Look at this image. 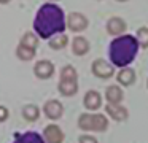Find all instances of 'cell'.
<instances>
[{"mask_svg": "<svg viewBox=\"0 0 148 143\" xmlns=\"http://www.w3.org/2000/svg\"><path fill=\"white\" fill-rule=\"evenodd\" d=\"M48 2H58V0H48Z\"/></svg>", "mask_w": 148, "mask_h": 143, "instance_id": "cell-26", "label": "cell"}, {"mask_svg": "<svg viewBox=\"0 0 148 143\" xmlns=\"http://www.w3.org/2000/svg\"><path fill=\"white\" fill-rule=\"evenodd\" d=\"M80 84H78V72L73 65L67 64L61 68L59 73V83H58V91L64 97H73L77 95Z\"/></svg>", "mask_w": 148, "mask_h": 143, "instance_id": "cell-3", "label": "cell"}, {"mask_svg": "<svg viewBox=\"0 0 148 143\" xmlns=\"http://www.w3.org/2000/svg\"><path fill=\"white\" fill-rule=\"evenodd\" d=\"M10 116V110L5 105H0V122H5Z\"/></svg>", "mask_w": 148, "mask_h": 143, "instance_id": "cell-23", "label": "cell"}, {"mask_svg": "<svg viewBox=\"0 0 148 143\" xmlns=\"http://www.w3.org/2000/svg\"><path fill=\"white\" fill-rule=\"evenodd\" d=\"M43 113H45V116L48 119L58 121L64 114V105L59 100H56V99H49V100H46L43 103Z\"/></svg>", "mask_w": 148, "mask_h": 143, "instance_id": "cell-7", "label": "cell"}, {"mask_svg": "<svg viewBox=\"0 0 148 143\" xmlns=\"http://www.w3.org/2000/svg\"><path fill=\"white\" fill-rule=\"evenodd\" d=\"M37 56V48H30L24 43H19L16 46V57L23 62H29V60L35 59Z\"/></svg>", "mask_w": 148, "mask_h": 143, "instance_id": "cell-17", "label": "cell"}, {"mask_svg": "<svg viewBox=\"0 0 148 143\" xmlns=\"http://www.w3.org/2000/svg\"><path fill=\"white\" fill-rule=\"evenodd\" d=\"M67 29V18L64 10L56 2H46L38 8L34 19V32L43 40H49L56 34H64Z\"/></svg>", "mask_w": 148, "mask_h": 143, "instance_id": "cell-1", "label": "cell"}, {"mask_svg": "<svg viewBox=\"0 0 148 143\" xmlns=\"http://www.w3.org/2000/svg\"><path fill=\"white\" fill-rule=\"evenodd\" d=\"M78 143H99L96 137L88 135V133H83V135L78 137Z\"/></svg>", "mask_w": 148, "mask_h": 143, "instance_id": "cell-22", "label": "cell"}, {"mask_svg": "<svg viewBox=\"0 0 148 143\" xmlns=\"http://www.w3.org/2000/svg\"><path fill=\"white\" fill-rule=\"evenodd\" d=\"M43 138L46 143H62L65 138V133L58 124H48L43 129Z\"/></svg>", "mask_w": 148, "mask_h": 143, "instance_id": "cell-11", "label": "cell"}, {"mask_svg": "<svg viewBox=\"0 0 148 143\" xmlns=\"http://www.w3.org/2000/svg\"><path fill=\"white\" fill-rule=\"evenodd\" d=\"M105 29L112 37H119V35L126 34V29H127V24L123 18L119 16H112V18L107 21Z\"/></svg>", "mask_w": 148, "mask_h": 143, "instance_id": "cell-12", "label": "cell"}, {"mask_svg": "<svg viewBox=\"0 0 148 143\" xmlns=\"http://www.w3.org/2000/svg\"><path fill=\"white\" fill-rule=\"evenodd\" d=\"M115 68L116 67L105 59H96L91 65L92 75L99 79H110L112 76H115Z\"/></svg>", "mask_w": 148, "mask_h": 143, "instance_id": "cell-5", "label": "cell"}, {"mask_svg": "<svg viewBox=\"0 0 148 143\" xmlns=\"http://www.w3.org/2000/svg\"><path fill=\"white\" fill-rule=\"evenodd\" d=\"M105 113L108 118H112L116 122H123L129 118V110L123 103H107L105 105Z\"/></svg>", "mask_w": 148, "mask_h": 143, "instance_id": "cell-9", "label": "cell"}, {"mask_svg": "<svg viewBox=\"0 0 148 143\" xmlns=\"http://www.w3.org/2000/svg\"><path fill=\"white\" fill-rule=\"evenodd\" d=\"M54 72H56L54 64H53L51 60H48V59L38 60V62H35V65H34V75H35L38 79H49V78H53Z\"/></svg>", "mask_w": 148, "mask_h": 143, "instance_id": "cell-8", "label": "cell"}, {"mask_svg": "<svg viewBox=\"0 0 148 143\" xmlns=\"http://www.w3.org/2000/svg\"><path fill=\"white\" fill-rule=\"evenodd\" d=\"M135 37H137L138 43H140V48L148 49V27H147V25L138 27L137 32H135Z\"/></svg>", "mask_w": 148, "mask_h": 143, "instance_id": "cell-21", "label": "cell"}, {"mask_svg": "<svg viewBox=\"0 0 148 143\" xmlns=\"http://www.w3.org/2000/svg\"><path fill=\"white\" fill-rule=\"evenodd\" d=\"M135 79H137L135 72H134V68H131L129 65L119 68L118 75H116V81H118V84H121L123 88H129V86H132L135 83Z\"/></svg>", "mask_w": 148, "mask_h": 143, "instance_id": "cell-13", "label": "cell"}, {"mask_svg": "<svg viewBox=\"0 0 148 143\" xmlns=\"http://www.w3.org/2000/svg\"><path fill=\"white\" fill-rule=\"evenodd\" d=\"M89 49H91V44L88 41V38L78 35V37H75L72 40V53L75 56H86L89 53Z\"/></svg>", "mask_w": 148, "mask_h": 143, "instance_id": "cell-15", "label": "cell"}, {"mask_svg": "<svg viewBox=\"0 0 148 143\" xmlns=\"http://www.w3.org/2000/svg\"><path fill=\"white\" fill-rule=\"evenodd\" d=\"M138 49H140V43H138L135 35L123 34L119 37H115L108 46L110 62L115 67H119V68L127 67L137 57Z\"/></svg>", "mask_w": 148, "mask_h": 143, "instance_id": "cell-2", "label": "cell"}, {"mask_svg": "<svg viewBox=\"0 0 148 143\" xmlns=\"http://www.w3.org/2000/svg\"><path fill=\"white\" fill-rule=\"evenodd\" d=\"M77 124L84 132H107L110 126L108 116L103 113H81Z\"/></svg>", "mask_w": 148, "mask_h": 143, "instance_id": "cell-4", "label": "cell"}, {"mask_svg": "<svg viewBox=\"0 0 148 143\" xmlns=\"http://www.w3.org/2000/svg\"><path fill=\"white\" fill-rule=\"evenodd\" d=\"M105 100L107 103H123L124 100V91L121 84H112L105 89Z\"/></svg>", "mask_w": 148, "mask_h": 143, "instance_id": "cell-14", "label": "cell"}, {"mask_svg": "<svg viewBox=\"0 0 148 143\" xmlns=\"http://www.w3.org/2000/svg\"><path fill=\"white\" fill-rule=\"evenodd\" d=\"M38 40H40V37L35 34V32H26V34L21 37L19 43H24V44H27V46H30V48H37L38 46Z\"/></svg>", "mask_w": 148, "mask_h": 143, "instance_id": "cell-20", "label": "cell"}, {"mask_svg": "<svg viewBox=\"0 0 148 143\" xmlns=\"http://www.w3.org/2000/svg\"><path fill=\"white\" fill-rule=\"evenodd\" d=\"M48 44H49L51 49L61 51V49H64V48L69 44V37L65 34H56L54 37H51L48 40Z\"/></svg>", "mask_w": 148, "mask_h": 143, "instance_id": "cell-19", "label": "cell"}, {"mask_svg": "<svg viewBox=\"0 0 148 143\" xmlns=\"http://www.w3.org/2000/svg\"><path fill=\"white\" fill-rule=\"evenodd\" d=\"M116 2H119V3H124V2H127V0H116Z\"/></svg>", "mask_w": 148, "mask_h": 143, "instance_id": "cell-25", "label": "cell"}, {"mask_svg": "<svg viewBox=\"0 0 148 143\" xmlns=\"http://www.w3.org/2000/svg\"><path fill=\"white\" fill-rule=\"evenodd\" d=\"M13 143H46L43 135H40L38 132H34V130H27L24 133H18L14 137Z\"/></svg>", "mask_w": 148, "mask_h": 143, "instance_id": "cell-16", "label": "cell"}, {"mask_svg": "<svg viewBox=\"0 0 148 143\" xmlns=\"http://www.w3.org/2000/svg\"><path fill=\"white\" fill-rule=\"evenodd\" d=\"M11 0H0V3H2V5H5V3H10Z\"/></svg>", "mask_w": 148, "mask_h": 143, "instance_id": "cell-24", "label": "cell"}, {"mask_svg": "<svg viewBox=\"0 0 148 143\" xmlns=\"http://www.w3.org/2000/svg\"><path fill=\"white\" fill-rule=\"evenodd\" d=\"M147 89H148V78H147Z\"/></svg>", "mask_w": 148, "mask_h": 143, "instance_id": "cell-27", "label": "cell"}, {"mask_svg": "<svg viewBox=\"0 0 148 143\" xmlns=\"http://www.w3.org/2000/svg\"><path fill=\"white\" fill-rule=\"evenodd\" d=\"M88 25H89V19L80 11H72L67 14V29L75 34H80V32L86 30Z\"/></svg>", "mask_w": 148, "mask_h": 143, "instance_id": "cell-6", "label": "cell"}, {"mask_svg": "<svg viewBox=\"0 0 148 143\" xmlns=\"http://www.w3.org/2000/svg\"><path fill=\"white\" fill-rule=\"evenodd\" d=\"M21 113H23V118L26 121H29V122H35L37 119L40 118V107L35 103H27L23 107V110H21Z\"/></svg>", "mask_w": 148, "mask_h": 143, "instance_id": "cell-18", "label": "cell"}, {"mask_svg": "<svg viewBox=\"0 0 148 143\" xmlns=\"http://www.w3.org/2000/svg\"><path fill=\"white\" fill-rule=\"evenodd\" d=\"M83 105L88 111H97L102 107V94L96 89H89L83 95Z\"/></svg>", "mask_w": 148, "mask_h": 143, "instance_id": "cell-10", "label": "cell"}]
</instances>
